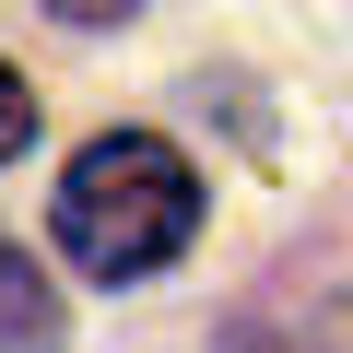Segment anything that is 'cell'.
I'll list each match as a JSON object with an SVG mask.
<instances>
[{
  "mask_svg": "<svg viewBox=\"0 0 353 353\" xmlns=\"http://www.w3.org/2000/svg\"><path fill=\"white\" fill-rule=\"evenodd\" d=\"M48 224H59V248L94 283H141V271H165L176 248H189L201 176H189V153H176L165 130H94L71 153V176H59V212Z\"/></svg>",
  "mask_w": 353,
  "mask_h": 353,
  "instance_id": "6da1fadb",
  "label": "cell"
},
{
  "mask_svg": "<svg viewBox=\"0 0 353 353\" xmlns=\"http://www.w3.org/2000/svg\"><path fill=\"white\" fill-rule=\"evenodd\" d=\"M0 353H59V294L12 236H0Z\"/></svg>",
  "mask_w": 353,
  "mask_h": 353,
  "instance_id": "7a4b0ae2",
  "label": "cell"
},
{
  "mask_svg": "<svg viewBox=\"0 0 353 353\" xmlns=\"http://www.w3.org/2000/svg\"><path fill=\"white\" fill-rule=\"evenodd\" d=\"M24 141H36V94L12 83V59H0V165H12Z\"/></svg>",
  "mask_w": 353,
  "mask_h": 353,
  "instance_id": "3957f363",
  "label": "cell"
},
{
  "mask_svg": "<svg viewBox=\"0 0 353 353\" xmlns=\"http://www.w3.org/2000/svg\"><path fill=\"white\" fill-rule=\"evenodd\" d=\"M59 24H118V12H141V0H48Z\"/></svg>",
  "mask_w": 353,
  "mask_h": 353,
  "instance_id": "277c9868",
  "label": "cell"
}]
</instances>
